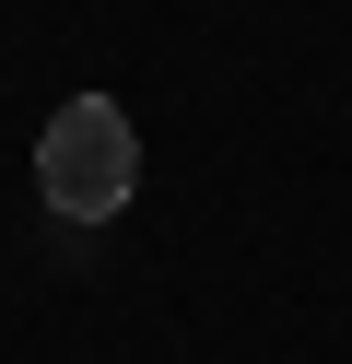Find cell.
<instances>
[{"mask_svg":"<svg viewBox=\"0 0 352 364\" xmlns=\"http://www.w3.org/2000/svg\"><path fill=\"white\" fill-rule=\"evenodd\" d=\"M36 188H47L59 223L129 212V188H141V129H129V106H117V95H70L59 118L36 129Z\"/></svg>","mask_w":352,"mask_h":364,"instance_id":"obj_1","label":"cell"}]
</instances>
